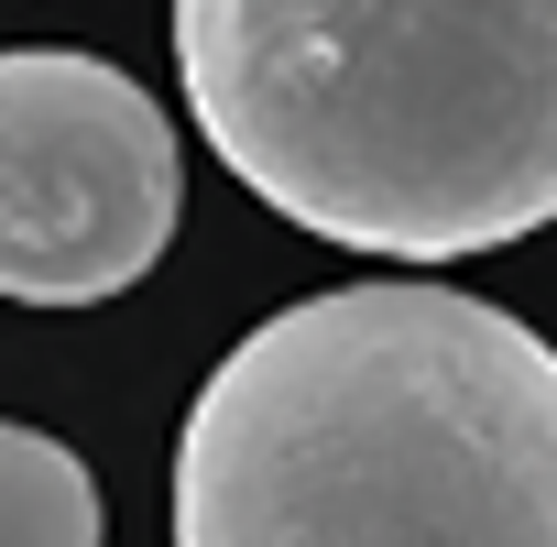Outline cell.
Listing matches in <instances>:
<instances>
[{"instance_id":"1","label":"cell","mask_w":557,"mask_h":547,"mask_svg":"<svg viewBox=\"0 0 557 547\" xmlns=\"http://www.w3.org/2000/svg\"><path fill=\"white\" fill-rule=\"evenodd\" d=\"M175 547H557V351L405 274L273 307L186 405Z\"/></svg>"},{"instance_id":"3","label":"cell","mask_w":557,"mask_h":547,"mask_svg":"<svg viewBox=\"0 0 557 547\" xmlns=\"http://www.w3.org/2000/svg\"><path fill=\"white\" fill-rule=\"evenodd\" d=\"M186 208L175 121L143 77L77 45L0 56V296L12 307H99L164 263Z\"/></svg>"},{"instance_id":"4","label":"cell","mask_w":557,"mask_h":547,"mask_svg":"<svg viewBox=\"0 0 557 547\" xmlns=\"http://www.w3.org/2000/svg\"><path fill=\"white\" fill-rule=\"evenodd\" d=\"M0 547H99V482L66 438L0 416Z\"/></svg>"},{"instance_id":"2","label":"cell","mask_w":557,"mask_h":547,"mask_svg":"<svg viewBox=\"0 0 557 547\" xmlns=\"http://www.w3.org/2000/svg\"><path fill=\"white\" fill-rule=\"evenodd\" d=\"M219 165L339 252L459 263L557 219V0H175Z\"/></svg>"}]
</instances>
